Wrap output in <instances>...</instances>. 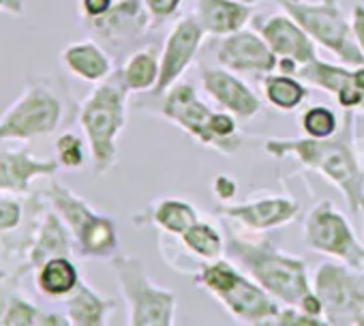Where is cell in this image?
<instances>
[{"instance_id":"35","label":"cell","mask_w":364,"mask_h":326,"mask_svg":"<svg viewBox=\"0 0 364 326\" xmlns=\"http://www.w3.org/2000/svg\"><path fill=\"white\" fill-rule=\"evenodd\" d=\"M213 194L223 204L225 202H232L238 196V181L232 174H217L213 179Z\"/></svg>"},{"instance_id":"13","label":"cell","mask_w":364,"mask_h":326,"mask_svg":"<svg viewBox=\"0 0 364 326\" xmlns=\"http://www.w3.org/2000/svg\"><path fill=\"white\" fill-rule=\"evenodd\" d=\"M300 213V204L289 196L266 194L262 198H253L238 204H221L215 209L219 219L232 221L245 232L251 234H266L279 228H285L296 221Z\"/></svg>"},{"instance_id":"40","label":"cell","mask_w":364,"mask_h":326,"mask_svg":"<svg viewBox=\"0 0 364 326\" xmlns=\"http://www.w3.org/2000/svg\"><path fill=\"white\" fill-rule=\"evenodd\" d=\"M7 277V270H3V268H0V281H3Z\"/></svg>"},{"instance_id":"21","label":"cell","mask_w":364,"mask_h":326,"mask_svg":"<svg viewBox=\"0 0 364 326\" xmlns=\"http://www.w3.org/2000/svg\"><path fill=\"white\" fill-rule=\"evenodd\" d=\"M200 219H202V215L196 204L182 200V198H171V196L159 198L144 213L133 215L135 226L159 228L163 234H167L171 238H180Z\"/></svg>"},{"instance_id":"41","label":"cell","mask_w":364,"mask_h":326,"mask_svg":"<svg viewBox=\"0 0 364 326\" xmlns=\"http://www.w3.org/2000/svg\"><path fill=\"white\" fill-rule=\"evenodd\" d=\"M245 3H251V5H255V3H257V0H245Z\"/></svg>"},{"instance_id":"22","label":"cell","mask_w":364,"mask_h":326,"mask_svg":"<svg viewBox=\"0 0 364 326\" xmlns=\"http://www.w3.org/2000/svg\"><path fill=\"white\" fill-rule=\"evenodd\" d=\"M198 22L210 37H228L247 28L253 18V5L245 0H198Z\"/></svg>"},{"instance_id":"32","label":"cell","mask_w":364,"mask_h":326,"mask_svg":"<svg viewBox=\"0 0 364 326\" xmlns=\"http://www.w3.org/2000/svg\"><path fill=\"white\" fill-rule=\"evenodd\" d=\"M24 219V206L16 198H0V238L14 234Z\"/></svg>"},{"instance_id":"26","label":"cell","mask_w":364,"mask_h":326,"mask_svg":"<svg viewBox=\"0 0 364 326\" xmlns=\"http://www.w3.org/2000/svg\"><path fill=\"white\" fill-rule=\"evenodd\" d=\"M262 95L264 99L279 112L287 114L298 110L309 99V84L298 75L272 71L262 78Z\"/></svg>"},{"instance_id":"39","label":"cell","mask_w":364,"mask_h":326,"mask_svg":"<svg viewBox=\"0 0 364 326\" xmlns=\"http://www.w3.org/2000/svg\"><path fill=\"white\" fill-rule=\"evenodd\" d=\"M0 11L20 18L26 11V3H24V0H0Z\"/></svg>"},{"instance_id":"15","label":"cell","mask_w":364,"mask_h":326,"mask_svg":"<svg viewBox=\"0 0 364 326\" xmlns=\"http://www.w3.org/2000/svg\"><path fill=\"white\" fill-rule=\"evenodd\" d=\"M217 61L221 67L249 78H264L279 67L277 54L270 50L259 31H236L221 37L217 48Z\"/></svg>"},{"instance_id":"11","label":"cell","mask_w":364,"mask_h":326,"mask_svg":"<svg viewBox=\"0 0 364 326\" xmlns=\"http://www.w3.org/2000/svg\"><path fill=\"white\" fill-rule=\"evenodd\" d=\"M84 26L114 58H120L144 39L152 28V20L144 7V0H116L105 16L88 20Z\"/></svg>"},{"instance_id":"29","label":"cell","mask_w":364,"mask_h":326,"mask_svg":"<svg viewBox=\"0 0 364 326\" xmlns=\"http://www.w3.org/2000/svg\"><path fill=\"white\" fill-rule=\"evenodd\" d=\"M178 241L189 256H193L202 262H215V260L223 258V253H225L223 232L204 219L196 221Z\"/></svg>"},{"instance_id":"38","label":"cell","mask_w":364,"mask_h":326,"mask_svg":"<svg viewBox=\"0 0 364 326\" xmlns=\"http://www.w3.org/2000/svg\"><path fill=\"white\" fill-rule=\"evenodd\" d=\"M355 146L360 161L364 163V110L355 112Z\"/></svg>"},{"instance_id":"27","label":"cell","mask_w":364,"mask_h":326,"mask_svg":"<svg viewBox=\"0 0 364 326\" xmlns=\"http://www.w3.org/2000/svg\"><path fill=\"white\" fill-rule=\"evenodd\" d=\"M122 84L129 93H152L159 82L161 63L154 48L135 50L127 56L124 65L118 69Z\"/></svg>"},{"instance_id":"6","label":"cell","mask_w":364,"mask_h":326,"mask_svg":"<svg viewBox=\"0 0 364 326\" xmlns=\"http://www.w3.org/2000/svg\"><path fill=\"white\" fill-rule=\"evenodd\" d=\"M285 14H289L309 37L323 50H328L338 63L347 67L364 65V54L360 52L351 20H347L338 0H272Z\"/></svg>"},{"instance_id":"12","label":"cell","mask_w":364,"mask_h":326,"mask_svg":"<svg viewBox=\"0 0 364 326\" xmlns=\"http://www.w3.org/2000/svg\"><path fill=\"white\" fill-rule=\"evenodd\" d=\"M159 114L167 122L191 135L200 146L219 152V144L213 131V118L217 110L208 107V103L202 101V97L191 84L176 82L163 95H159Z\"/></svg>"},{"instance_id":"24","label":"cell","mask_w":364,"mask_h":326,"mask_svg":"<svg viewBox=\"0 0 364 326\" xmlns=\"http://www.w3.org/2000/svg\"><path fill=\"white\" fill-rule=\"evenodd\" d=\"M116 309V300L99 294L84 279L65 300V313L71 326H103L109 313Z\"/></svg>"},{"instance_id":"25","label":"cell","mask_w":364,"mask_h":326,"mask_svg":"<svg viewBox=\"0 0 364 326\" xmlns=\"http://www.w3.org/2000/svg\"><path fill=\"white\" fill-rule=\"evenodd\" d=\"M82 281L71 256H56L35 270L37 290L48 298H67Z\"/></svg>"},{"instance_id":"33","label":"cell","mask_w":364,"mask_h":326,"mask_svg":"<svg viewBox=\"0 0 364 326\" xmlns=\"http://www.w3.org/2000/svg\"><path fill=\"white\" fill-rule=\"evenodd\" d=\"M270 324H279V326H328L326 320L313 317V315L304 313L300 307H294V305H287L285 309H281Z\"/></svg>"},{"instance_id":"2","label":"cell","mask_w":364,"mask_h":326,"mask_svg":"<svg viewBox=\"0 0 364 326\" xmlns=\"http://www.w3.org/2000/svg\"><path fill=\"white\" fill-rule=\"evenodd\" d=\"M225 253L283 305L298 307L300 300L313 290L306 262L279 249L268 238L230 230L225 236Z\"/></svg>"},{"instance_id":"20","label":"cell","mask_w":364,"mask_h":326,"mask_svg":"<svg viewBox=\"0 0 364 326\" xmlns=\"http://www.w3.org/2000/svg\"><path fill=\"white\" fill-rule=\"evenodd\" d=\"M73 251H75V243H73V236H71L67 224L63 221V217L54 209L43 211V215L33 232L31 245L26 249V268L37 270L50 258L71 256Z\"/></svg>"},{"instance_id":"16","label":"cell","mask_w":364,"mask_h":326,"mask_svg":"<svg viewBox=\"0 0 364 326\" xmlns=\"http://www.w3.org/2000/svg\"><path fill=\"white\" fill-rule=\"evenodd\" d=\"M202 86L221 110L234 114L242 122L253 120L262 112V99L253 93V88L238 73L225 67L204 69Z\"/></svg>"},{"instance_id":"1","label":"cell","mask_w":364,"mask_h":326,"mask_svg":"<svg viewBox=\"0 0 364 326\" xmlns=\"http://www.w3.org/2000/svg\"><path fill=\"white\" fill-rule=\"evenodd\" d=\"M264 150L274 159H294L341 191L351 215L364 213V172L355 146V112L345 110L332 137H266Z\"/></svg>"},{"instance_id":"3","label":"cell","mask_w":364,"mask_h":326,"mask_svg":"<svg viewBox=\"0 0 364 326\" xmlns=\"http://www.w3.org/2000/svg\"><path fill=\"white\" fill-rule=\"evenodd\" d=\"M127 110L129 90L118 71L99 82L80 105L77 118L88 142L95 177H105L116 166L118 137L127 125Z\"/></svg>"},{"instance_id":"4","label":"cell","mask_w":364,"mask_h":326,"mask_svg":"<svg viewBox=\"0 0 364 326\" xmlns=\"http://www.w3.org/2000/svg\"><path fill=\"white\" fill-rule=\"evenodd\" d=\"M193 283L217 298L228 313L242 324H270L281 311V303L270 296L234 260L219 258L204 262L193 275Z\"/></svg>"},{"instance_id":"9","label":"cell","mask_w":364,"mask_h":326,"mask_svg":"<svg viewBox=\"0 0 364 326\" xmlns=\"http://www.w3.org/2000/svg\"><path fill=\"white\" fill-rule=\"evenodd\" d=\"M302 238L309 249L353 270H364V245L332 200H319L304 217Z\"/></svg>"},{"instance_id":"5","label":"cell","mask_w":364,"mask_h":326,"mask_svg":"<svg viewBox=\"0 0 364 326\" xmlns=\"http://www.w3.org/2000/svg\"><path fill=\"white\" fill-rule=\"evenodd\" d=\"M46 202L67 224L80 258L112 260L118 253V228L109 215L97 213L82 196L58 181H50L46 187Z\"/></svg>"},{"instance_id":"18","label":"cell","mask_w":364,"mask_h":326,"mask_svg":"<svg viewBox=\"0 0 364 326\" xmlns=\"http://www.w3.org/2000/svg\"><path fill=\"white\" fill-rule=\"evenodd\" d=\"M257 31L279 61H291L298 67H302L317 58V43L285 11L268 16L262 22H257Z\"/></svg>"},{"instance_id":"8","label":"cell","mask_w":364,"mask_h":326,"mask_svg":"<svg viewBox=\"0 0 364 326\" xmlns=\"http://www.w3.org/2000/svg\"><path fill=\"white\" fill-rule=\"evenodd\" d=\"M65 120V99L50 80H33L0 116V140H33L54 133Z\"/></svg>"},{"instance_id":"30","label":"cell","mask_w":364,"mask_h":326,"mask_svg":"<svg viewBox=\"0 0 364 326\" xmlns=\"http://www.w3.org/2000/svg\"><path fill=\"white\" fill-rule=\"evenodd\" d=\"M300 127L304 131V135L309 137H317V140H323V137H332L338 127H341V118L338 114L328 107V105H311L302 112L300 116Z\"/></svg>"},{"instance_id":"23","label":"cell","mask_w":364,"mask_h":326,"mask_svg":"<svg viewBox=\"0 0 364 326\" xmlns=\"http://www.w3.org/2000/svg\"><path fill=\"white\" fill-rule=\"evenodd\" d=\"M60 63L71 75L90 84H99L114 73V56L95 39L69 43L60 52Z\"/></svg>"},{"instance_id":"31","label":"cell","mask_w":364,"mask_h":326,"mask_svg":"<svg viewBox=\"0 0 364 326\" xmlns=\"http://www.w3.org/2000/svg\"><path fill=\"white\" fill-rule=\"evenodd\" d=\"M54 157L60 163V170H80L86 163V148L80 135H75L73 131H65L63 135H58L56 144H54Z\"/></svg>"},{"instance_id":"17","label":"cell","mask_w":364,"mask_h":326,"mask_svg":"<svg viewBox=\"0 0 364 326\" xmlns=\"http://www.w3.org/2000/svg\"><path fill=\"white\" fill-rule=\"evenodd\" d=\"M296 75L302 82H306L309 86H315V88L332 95L343 110H353V112L364 110V90L355 82L353 67L315 58V61L302 65Z\"/></svg>"},{"instance_id":"36","label":"cell","mask_w":364,"mask_h":326,"mask_svg":"<svg viewBox=\"0 0 364 326\" xmlns=\"http://www.w3.org/2000/svg\"><path fill=\"white\" fill-rule=\"evenodd\" d=\"M116 0H80L77 3V9H80V18L82 22H88V20H97L101 16H105L112 5Z\"/></svg>"},{"instance_id":"10","label":"cell","mask_w":364,"mask_h":326,"mask_svg":"<svg viewBox=\"0 0 364 326\" xmlns=\"http://www.w3.org/2000/svg\"><path fill=\"white\" fill-rule=\"evenodd\" d=\"M313 290L323 303L328 324L364 326V275L341 262H323L315 270Z\"/></svg>"},{"instance_id":"19","label":"cell","mask_w":364,"mask_h":326,"mask_svg":"<svg viewBox=\"0 0 364 326\" xmlns=\"http://www.w3.org/2000/svg\"><path fill=\"white\" fill-rule=\"evenodd\" d=\"M60 170L54 159H39L28 146L18 150L0 146V194L24 196L35 179H52Z\"/></svg>"},{"instance_id":"14","label":"cell","mask_w":364,"mask_h":326,"mask_svg":"<svg viewBox=\"0 0 364 326\" xmlns=\"http://www.w3.org/2000/svg\"><path fill=\"white\" fill-rule=\"evenodd\" d=\"M204 39H206V31L202 28V24L198 22L196 16L180 18L171 26L169 35L165 37L163 50L159 54L161 73H159V82H156V88L152 90V95L159 97L169 86L180 82V78L185 75V71L191 67L198 52L202 50Z\"/></svg>"},{"instance_id":"37","label":"cell","mask_w":364,"mask_h":326,"mask_svg":"<svg viewBox=\"0 0 364 326\" xmlns=\"http://www.w3.org/2000/svg\"><path fill=\"white\" fill-rule=\"evenodd\" d=\"M351 31L360 52L364 54V5H353L351 9Z\"/></svg>"},{"instance_id":"34","label":"cell","mask_w":364,"mask_h":326,"mask_svg":"<svg viewBox=\"0 0 364 326\" xmlns=\"http://www.w3.org/2000/svg\"><path fill=\"white\" fill-rule=\"evenodd\" d=\"M182 5V0H144V7L152 20V26H159L173 18Z\"/></svg>"},{"instance_id":"28","label":"cell","mask_w":364,"mask_h":326,"mask_svg":"<svg viewBox=\"0 0 364 326\" xmlns=\"http://www.w3.org/2000/svg\"><path fill=\"white\" fill-rule=\"evenodd\" d=\"M3 326H69L67 313L43 311L20 294H11L0 309Z\"/></svg>"},{"instance_id":"7","label":"cell","mask_w":364,"mask_h":326,"mask_svg":"<svg viewBox=\"0 0 364 326\" xmlns=\"http://www.w3.org/2000/svg\"><path fill=\"white\" fill-rule=\"evenodd\" d=\"M109 266L124 298L131 326L176 324V294L156 285L139 258L116 253L109 260Z\"/></svg>"}]
</instances>
